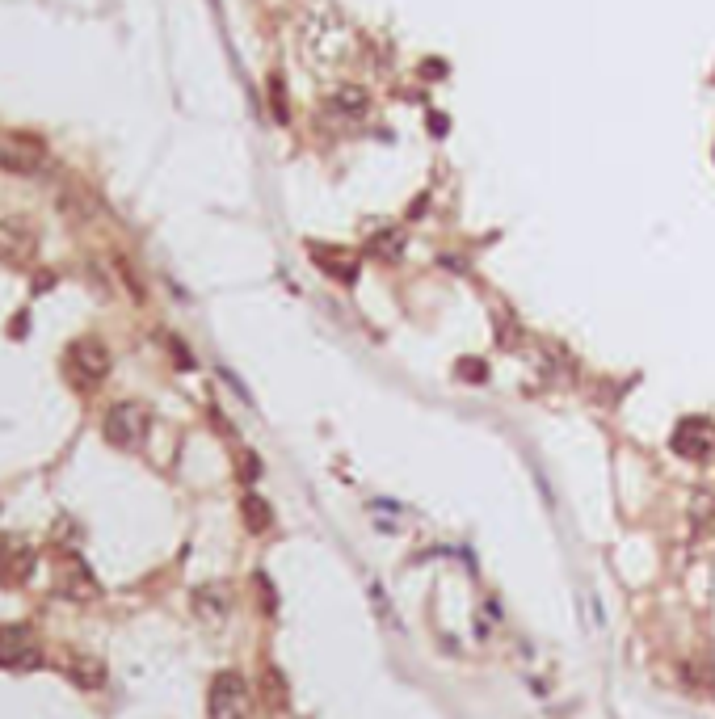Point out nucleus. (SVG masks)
I'll use <instances>...</instances> for the list:
<instances>
[{
  "label": "nucleus",
  "mask_w": 715,
  "mask_h": 719,
  "mask_svg": "<svg viewBox=\"0 0 715 719\" xmlns=\"http://www.w3.org/2000/svg\"><path fill=\"white\" fill-rule=\"evenodd\" d=\"M148 429H152L148 408L135 404V400L114 404L110 413H106V421H101V434H106V442L114 450H139L143 438H148Z\"/></svg>",
  "instance_id": "obj_2"
},
{
  "label": "nucleus",
  "mask_w": 715,
  "mask_h": 719,
  "mask_svg": "<svg viewBox=\"0 0 715 719\" xmlns=\"http://www.w3.org/2000/svg\"><path fill=\"white\" fill-rule=\"evenodd\" d=\"M55 593L68 602H97L101 598V585L93 577V568L85 564L80 551H59L55 560Z\"/></svg>",
  "instance_id": "obj_4"
},
{
  "label": "nucleus",
  "mask_w": 715,
  "mask_h": 719,
  "mask_svg": "<svg viewBox=\"0 0 715 719\" xmlns=\"http://www.w3.org/2000/svg\"><path fill=\"white\" fill-rule=\"evenodd\" d=\"M43 665V648H38L30 627L5 623L0 627V669H38Z\"/></svg>",
  "instance_id": "obj_5"
},
{
  "label": "nucleus",
  "mask_w": 715,
  "mask_h": 719,
  "mask_svg": "<svg viewBox=\"0 0 715 719\" xmlns=\"http://www.w3.org/2000/svg\"><path fill=\"white\" fill-rule=\"evenodd\" d=\"M64 371L76 387H97L101 379L110 375V349L101 345L97 337H80L68 345V354H64Z\"/></svg>",
  "instance_id": "obj_3"
},
{
  "label": "nucleus",
  "mask_w": 715,
  "mask_h": 719,
  "mask_svg": "<svg viewBox=\"0 0 715 719\" xmlns=\"http://www.w3.org/2000/svg\"><path fill=\"white\" fill-rule=\"evenodd\" d=\"M429 131H434V135H446V118L434 114V118H429Z\"/></svg>",
  "instance_id": "obj_18"
},
{
  "label": "nucleus",
  "mask_w": 715,
  "mask_h": 719,
  "mask_svg": "<svg viewBox=\"0 0 715 719\" xmlns=\"http://www.w3.org/2000/svg\"><path fill=\"white\" fill-rule=\"evenodd\" d=\"M194 614L202 623H211V627H219L223 619L232 614V589L228 585H202V589H194Z\"/></svg>",
  "instance_id": "obj_9"
},
{
  "label": "nucleus",
  "mask_w": 715,
  "mask_h": 719,
  "mask_svg": "<svg viewBox=\"0 0 715 719\" xmlns=\"http://www.w3.org/2000/svg\"><path fill=\"white\" fill-rule=\"evenodd\" d=\"M253 711V690L244 682V673L223 669L215 673V682L207 690V715L211 719H249Z\"/></svg>",
  "instance_id": "obj_1"
},
{
  "label": "nucleus",
  "mask_w": 715,
  "mask_h": 719,
  "mask_svg": "<svg viewBox=\"0 0 715 719\" xmlns=\"http://www.w3.org/2000/svg\"><path fill=\"white\" fill-rule=\"evenodd\" d=\"M455 375L467 379V383H488V366L480 358H459L455 362Z\"/></svg>",
  "instance_id": "obj_16"
},
{
  "label": "nucleus",
  "mask_w": 715,
  "mask_h": 719,
  "mask_svg": "<svg viewBox=\"0 0 715 719\" xmlns=\"http://www.w3.org/2000/svg\"><path fill=\"white\" fill-rule=\"evenodd\" d=\"M34 560L38 556L26 539H0V585H26Z\"/></svg>",
  "instance_id": "obj_8"
},
{
  "label": "nucleus",
  "mask_w": 715,
  "mask_h": 719,
  "mask_svg": "<svg viewBox=\"0 0 715 719\" xmlns=\"http://www.w3.org/2000/svg\"><path fill=\"white\" fill-rule=\"evenodd\" d=\"M366 253L379 257V261H400V253H404V232H400V228L375 232L371 240H366Z\"/></svg>",
  "instance_id": "obj_14"
},
{
  "label": "nucleus",
  "mask_w": 715,
  "mask_h": 719,
  "mask_svg": "<svg viewBox=\"0 0 715 719\" xmlns=\"http://www.w3.org/2000/svg\"><path fill=\"white\" fill-rule=\"evenodd\" d=\"M240 513H244V526H249L253 534H265L274 526V509L265 497H257V492H244V501H240Z\"/></svg>",
  "instance_id": "obj_13"
},
{
  "label": "nucleus",
  "mask_w": 715,
  "mask_h": 719,
  "mask_svg": "<svg viewBox=\"0 0 715 719\" xmlns=\"http://www.w3.org/2000/svg\"><path fill=\"white\" fill-rule=\"evenodd\" d=\"M312 261L337 282H358V257L354 253H341L333 244H312Z\"/></svg>",
  "instance_id": "obj_10"
},
{
  "label": "nucleus",
  "mask_w": 715,
  "mask_h": 719,
  "mask_svg": "<svg viewBox=\"0 0 715 719\" xmlns=\"http://www.w3.org/2000/svg\"><path fill=\"white\" fill-rule=\"evenodd\" d=\"M34 249H38V236L30 223H22L17 215H0V261L26 265L34 261Z\"/></svg>",
  "instance_id": "obj_7"
},
{
  "label": "nucleus",
  "mask_w": 715,
  "mask_h": 719,
  "mask_svg": "<svg viewBox=\"0 0 715 719\" xmlns=\"http://www.w3.org/2000/svg\"><path fill=\"white\" fill-rule=\"evenodd\" d=\"M371 602H375V610H379V619L392 627V631H400V619H396V610H392V602H387V593H383L379 581H371Z\"/></svg>",
  "instance_id": "obj_15"
},
{
  "label": "nucleus",
  "mask_w": 715,
  "mask_h": 719,
  "mask_svg": "<svg viewBox=\"0 0 715 719\" xmlns=\"http://www.w3.org/2000/svg\"><path fill=\"white\" fill-rule=\"evenodd\" d=\"M366 106H371V97H366V89H358V85H337L329 93V110L341 118H362Z\"/></svg>",
  "instance_id": "obj_12"
},
{
  "label": "nucleus",
  "mask_w": 715,
  "mask_h": 719,
  "mask_svg": "<svg viewBox=\"0 0 715 719\" xmlns=\"http://www.w3.org/2000/svg\"><path fill=\"white\" fill-rule=\"evenodd\" d=\"M270 106H274V114L286 122V89H282V76H270Z\"/></svg>",
  "instance_id": "obj_17"
},
{
  "label": "nucleus",
  "mask_w": 715,
  "mask_h": 719,
  "mask_svg": "<svg viewBox=\"0 0 715 719\" xmlns=\"http://www.w3.org/2000/svg\"><path fill=\"white\" fill-rule=\"evenodd\" d=\"M669 446L678 450L682 459H707L715 450V425L707 417H682L678 425H673Z\"/></svg>",
  "instance_id": "obj_6"
},
{
  "label": "nucleus",
  "mask_w": 715,
  "mask_h": 719,
  "mask_svg": "<svg viewBox=\"0 0 715 719\" xmlns=\"http://www.w3.org/2000/svg\"><path fill=\"white\" fill-rule=\"evenodd\" d=\"M64 673L80 690H101L106 686V665H101L97 656H89V652H68L64 656Z\"/></svg>",
  "instance_id": "obj_11"
}]
</instances>
